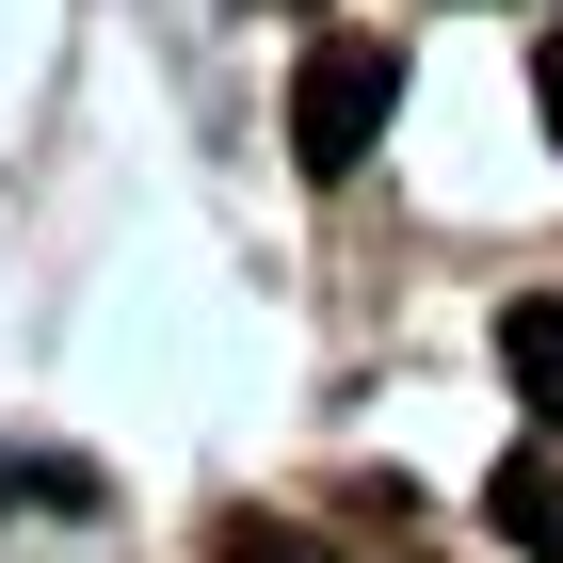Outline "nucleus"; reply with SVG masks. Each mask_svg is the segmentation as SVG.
<instances>
[{"instance_id":"1","label":"nucleus","mask_w":563,"mask_h":563,"mask_svg":"<svg viewBox=\"0 0 563 563\" xmlns=\"http://www.w3.org/2000/svg\"><path fill=\"white\" fill-rule=\"evenodd\" d=\"M387 97H402L387 48H371V33H322V48L290 65V162H306V177H354L371 145H387Z\"/></svg>"},{"instance_id":"2","label":"nucleus","mask_w":563,"mask_h":563,"mask_svg":"<svg viewBox=\"0 0 563 563\" xmlns=\"http://www.w3.org/2000/svg\"><path fill=\"white\" fill-rule=\"evenodd\" d=\"M499 371H516V402H531V434L563 451V290H531V306H499Z\"/></svg>"},{"instance_id":"5","label":"nucleus","mask_w":563,"mask_h":563,"mask_svg":"<svg viewBox=\"0 0 563 563\" xmlns=\"http://www.w3.org/2000/svg\"><path fill=\"white\" fill-rule=\"evenodd\" d=\"M531 97H548V145H563V33H548V65H531Z\"/></svg>"},{"instance_id":"3","label":"nucleus","mask_w":563,"mask_h":563,"mask_svg":"<svg viewBox=\"0 0 563 563\" xmlns=\"http://www.w3.org/2000/svg\"><path fill=\"white\" fill-rule=\"evenodd\" d=\"M483 516H499V531H516V548H531V563H563V451H548V434H531V451H516V467H499V483H483Z\"/></svg>"},{"instance_id":"4","label":"nucleus","mask_w":563,"mask_h":563,"mask_svg":"<svg viewBox=\"0 0 563 563\" xmlns=\"http://www.w3.org/2000/svg\"><path fill=\"white\" fill-rule=\"evenodd\" d=\"M210 563H339V548H322V531H290V516H225Z\"/></svg>"}]
</instances>
